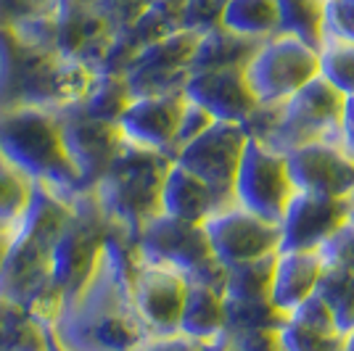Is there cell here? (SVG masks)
<instances>
[{
	"label": "cell",
	"mask_w": 354,
	"mask_h": 351,
	"mask_svg": "<svg viewBox=\"0 0 354 351\" xmlns=\"http://www.w3.org/2000/svg\"><path fill=\"white\" fill-rule=\"evenodd\" d=\"M93 77L95 72L85 64L0 27V111L21 106L69 108L85 98Z\"/></svg>",
	"instance_id": "cell-1"
},
{
	"label": "cell",
	"mask_w": 354,
	"mask_h": 351,
	"mask_svg": "<svg viewBox=\"0 0 354 351\" xmlns=\"http://www.w3.org/2000/svg\"><path fill=\"white\" fill-rule=\"evenodd\" d=\"M0 159L66 201L88 193L64 148L59 111L53 108L21 106L0 111Z\"/></svg>",
	"instance_id": "cell-2"
},
{
	"label": "cell",
	"mask_w": 354,
	"mask_h": 351,
	"mask_svg": "<svg viewBox=\"0 0 354 351\" xmlns=\"http://www.w3.org/2000/svg\"><path fill=\"white\" fill-rule=\"evenodd\" d=\"M169 161L159 151H148L122 137L109 169L90 191L106 220L135 238L151 217L159 214L162 180Z\"/></svg>",
	"instance_id": "cell-3"
},
{
	"label": "cell",
	"mask_w": 354,
	"mask_h": 351,
	"mask_svg": "<svg viewBox=\"0 0 354 351\" xmlns=\"http://www.w3.org/2000/svg\"><path fill=\"white\" fill-rule=\"evenodd\" d=\"M133 240L143 262L175 269L188 283H207L222 291L225 267L214 259L201 225L156 214L135 233Z\"/></svg>",
	"instance_id": "cell-4"
},
{
	"label": "cell",
	"mask_w": 354,
	"mask_h": 351,
	"mask_svg": "<svg viewBox=\"0 0 354 351\" xmlns=\"http://www.w3.org/2000/svg\"><path fill=\"white\" fill-rule=\"evenodd\" d=\"M344 95L320 74L312 77L304 88H299L278 106H270V122L259 135L275 151H291L312 140H336Z\"/></svg>",
	"instance_id": "cell-5"
},
{
	"label": "cell",
	"mask_w": 354,
	"mask_h": 351,
	"mask_svg": "<svg viewBox=\"0 0 354 351\" xmlns=\"http://www.w3.org/2000/svg\"><path fill=\"white\" fill-rule=\"evenodd\" d=\"M317 74V48L283 32L262 40L249 64L243 66V77L259 106H278Z\"/></svg>",
	"instance_id": "cell-6"
},
{
	"label": "cell",
	"mask_w": 354,
	"mask_h": 351,
	"mask_svg": "<svg viewBox=\"0 0 354 351\" xmlns=\"http://www.w3.org/2000/svg\"><path fill=\"white\" fill-rule=\"evenodd\" d=\"M291 196L294 185L288 177L286 156L267 146L265 140L249 135L233 177V204L278 225Z\"/></svg>",
	"instance_id": "cell-7"
},
{
	"label": "cell",
	"mask_w": 354,
	"mask_h": 351,
	"mask_svg": "<svg viewBox=\"0 0 354 351\" xmlns=\"http://www.w3.org/2000/svg\"><path fill=\"white\" fill-rule=\"evenodd\" d=\"M209 249L222 267L270 256L281 246V230L275 222L251 214L238 204L222 206L209 220L201 222Z\"/></svg>",
	"instance_id": "cell-8"
},
{
	"label": "cell",
	"mask_w": 354,
	"mask_h": 351,
	"mask_svg": "<svg viewBox=\"0 0 354 351\" xmlns=\"http://www.w3.org/2000/svg\"><path fill=\"white\" fill-rule=\"evenodd\" d=\"M246 140H249V132L243 124L212 122L198 137L177 148L172 161L185 167L196 177H201L222 196L233 198V177H236Z\"/></svg>",
	"instance_id": "cell-9"
},
{
	"label": "cell",
	"mask_w": 354,
	"mask_h": 351,
	"mask_svg": "<svg viewBox=\"0 0 354 351\" xmlns=\"http://www.w3.org/2000/svg\"><path fill=\"white\" fill-rule=\"evenodd\" d=\"M59 122L64 148L72 159L74 169L80 172L85 191H93L122 146V132L111 122L88 117L77 103L69 108H61Z\"/></svg>",
	"instance_id": "cell-10"
},
{
	"label": "cell",
	"mask_w": 354,
	"mask_h": 351,
	"mask_svg": "<svg viewBox=\"0 0 354 351\" xmlns=\"http://www.w3.org/2000/svg\"><path fill=\"white\" fill-rule=\"evenodd\" d=\"M188 291V280L159 264L140 259L130 285V301L151 338L177 333V322Z\"/></svg>",
	"instance_id": "cell-11"
},
{
	"label": "cell",
	"mask_w": 354,
	"mask_h": 351,
	"mask_svg": "<svg viewBox=\"0 0 354 351\" xmlns=\"http://www.w3.org/2000/svg\"><path fill=\"white\" fill-rule=\"evenodd\" d=\"M346 220V198L294 191L283 209V217L278 220V251H317L325 243V238H330Z\"/></svg>",
	"instance_id": "cell-12"
},
{
	"label": "cell",
	"mask_w": 354,
	"mask_h": 351,
	"mask_svg": "<svg viewBox=\"0 0 354 351\" xmlns=\"http://www.w3.org/2000/svg\"><path fill=\"white\" fill-rule=\"evenodd\" d=\"M283 156L294 191L346 198L354 188V161L344 153L339 140H312Z\"/></svg>",
	"instance_id": "cell-13"
},
{
	"label": "cell",
	"mask_w": 354,
	"mask_h": 351,
	"mask_svg": "<svg viewBox=\"0 0 354 351\" xmlns=\"http://www.w3.org/2000/svg\"><path fill=\"white\" fill-rule=\"evenodd\" d=\"M185 106L183 93L164 95H138L117 119V127L127 143H135L148 151H159L172 159L177 122Z\"/></svg>",
	"instance_id": "cell-14"
},
{
	"label": "cell",
	"mask_w": 354,
	"mask_h": 351,
	"mask_svg": "<svg viewBox=\"0 0 354 351\" xmlns=\"http://www.w3.org/2000/svg\"><path fill=\"white\" fill-rule=\"evenodd\" d=\"M183 95L198 103L214 122L246 124L259 103L251 93L243 69H204L188 72L183 85Z\"/></svg>",
	"instance_id": "cell-15"
},
{
	"label": "cell",
	"mask_w": 354,
	"mask_h": 351,
	"mask_svg": "<svg viewBox=\"0 0 354 351\" xmlns=\"http://www.w3.org/2000/svg\"><path fill=\"white\" fill-rule=\"evenodd\" d=\"M281 351H341L344 333L336 328V320L325 301L312 293L296 309L283 314V322L275 330Z\"/></svg>",
	"instance_id": "cell-16"
},
{
	"label": "cell",
	"mask_w": 354,
	"mask_h": 351,
	"mask_svg": "<svg viewBox=\"0 0 354 351\" xmlns=\"http://www.w3.org/2000/svg\"><path fill=\"white\" fill-rule=\"evenodd\" d=\"M233 204V198L214 191L201 177L188 172L177 161H169L167 175L162 180V196H159V214L175 217L183 222H196L201 225L209 220L222 206Z\"/></svg>",
	"instance_id": "cell-17"
},
{
	"label": "cell",
	"mask_w": 354,
	"mask_h": 351,
	"mask_svg": "<svg viewBox=\"0 0 354 351\" xmlns=\"http://www.w3.org/2000/svg\"><path fill=\"white\" fill-rule=\"evenodd\" d=\"M320 254L317 251H275L270 301L281 314H288L304 298H310L320 280Z\"/></svg>",
	"instance_id": "cell-18"
},
{
	"label": "cell",
	"mask_w": 354,
	"mask_h": 351,
	"mask_svg": "<svg viewBox=\"0 0 354 351\" xmlns=\"http://www.w3.org/2000/svg\"><path fill=\"white\" fill-rule=\"evenodd\" d=\"M177 333L198 343H212L225 333V304L220 288L207 283H188Z\"/></svg>",
	"instance_id": "cell-19"
},
{
	"label": "cell",
	"mask_w": 354,
	"mask_h": 351,
	"mask_svg": "<svg viewBox=\"0 0 354 351\" xmlns=\"http://www.w3.org/2000/svg\"><path fill=\"white\" fill-rule=\"evenodd\" d=\"M262 40H251L243 35L214 27V30L198 35L193 48L188 72H204V69H243L254 50Z\"/></svg>",
	"instance_id": "cell-20"
},
{
	"label": "cell",
	"mask_w": 354,
	"mask_h": 351,
	"mask_svg": "<svg viewBox=\"0 0 354 351\" xmlns=\"http://www.w3.org/2000/svg\"><path fill=\"white\" fill-rule=\"evenodd\" d=\"M50 328L21 304L0 296V351H48Z\"/></svg>",
	"instance_id": "cell-21"
},
{
	"label": "cell",
	"mask_w": 354,
	"mask_h": 351,
	"mask_svg": "<svg viewBox=\"0 0 354 351\" xmlns=\"http://www.w3.org/2000/svg\"><path fill=\"white\" fill-rule=\"evenodd\" d=\"M315 293L325 301V307L330 309L336 328L341 333H352L354 330V267L352 264H333L323 262L320 280Z\"/></svg>",
	"instance_id": "cell-22"
},
{
	"label": "cell",
	"mask_w": 354,
	"mask_h": 351,
	"mask_svg": "<svg viewBox=\"0 0 354 351\" xmlns=\"http://www.w3.org/2000/svg\"><path fill=\"white\" fill-rule=\"evenodd\" d=\"M220 27L251 40H267L278 35V6L275 0H225Z\"/></svg>",
	"instance_id": "cell-23"
},
{
	"label": "cell",
	"mask_w": 354,
	"mask_h": 351,
	"mask_svg": "<svg viewBox=\"0 0 354 351\" xmlns=\"http://www.w3.org/2000/svg\"><path fill=\"white\" fill-rule=\"evenodd\" d=\"M272 264H275V254L225 267L222 296H225V298H238V301H259V298H270Z\"/></svg>",
	"instance_id": "cell-24"
},
{
	"label": "cell",
	"mask_w": 354,
	"mask_h": 351,
	"mask_svg": "<svg viewBox=\"0 0 354 351\" xmlns=\"http://www.w3.org/2000/svg\"><path fill=\"white\" fill-rule=\"evenodd\" d=\"M130 101H133V93H130L124 74H95L85 98L77 106L88 117L117 124V119L122 117V111L127 108Z\"/></svg>",
	"instance_id": "cell-25"
},
{
	"label": "cell",
	"mask_w": 354,
	"mask_h": 351,
	"mask_svg": "<svg viewBox=\"0 0 354 351\" xmlns=\"http://www.w3.org/2000/svg\"><path fill=\"white\" fill-rule=\"evenodd\" d=\"M278 6V32L294 35L312 48L323 45V0H275Z\"/></svg>",
	"instance_id": "cell-26"
},
{
	"label": "cell",
	"mask_w": 354,
	"mask_h": 351,
	"mask_svg": "<svg viewBox=\"0 0 354 351\" xmlns=\"http://www.w3.org/2000/svg\"><path fill=\"white\" fill-rule=\"evenodd\" d=\"M225 330H275L283 322V314L272 307L270 298L259 301H238L225 298Z\"/></svg>",
	"instance_id": "cell-27"
},
{
	"label": "cell",
	"mask_w": 354,
	"mask_h": 351,
	"mask_svg": "<svg viewBox=\"0 0 354 351\" xmlns=\"http://www.w3.org/2000/svg\"><path fill=\"white\" fill-rule=\"evenodd\" d=\"M320 77L328 79L341 95H354V45L339 40H323L317 48Z\"/></svg>",
	"instance_id": "cell-28"
},
{
	"label": "cell",
	"mask_w": 354,
	"mask_h": 351,
	"mask_svg": "<svg viewBox=\"0 0 354 351\" xmlns=\"http://www.w3.org/2000/svg\"><path fill=\"white\" fill-rule=\"evenodd\" d=\"M35 193V182L0 159V225H19Z\"/></svg>",
	"instance_id": "cell-29"
},
{
	"label": "cell",
	"mask_w": 354,
	"mask_h": 351,
	"mask_svg": "<svg viewBox=\"0 0 354 351\" xmlns=\"http://www.w3.org/2000/svg\"><path fill=\"white\" fill-rule=\"evenodd\" d=\"M278 330V328H275ZM275 330H225L207 343L209 351H281Z\"/></svg>",
	"instance_id": "cell-30"
},
{
	"label": "cell",
	"mask_w": 354,
	"mask_h": 351,
	"mask_svg": "<svg viewBox=\"0 0 354 351\" xmlns=\"http://www.w3.org/2000/svg\"><path fill=\"white\" fill-rule=\"evenodd\" d=\"M323 40L354 45V0H328L323 14Z\"/></svg>",
	"instance_id": "cell-31"
},
{
	"label": "cell",
	"mask_w": 354,
	"mask_h": 351,
	"mask_svg": "<svg viewBox=\"0 0 354 351\" xmlns=\"http://www.w3.org/2000/svg\"><path fill=\"white\" fill-rule=\"evenodd\" d=\"M222 8H225V0H185L180 30L204 35V32L220 27Z\"/></svg>",
	"instance_id": "cell-32"
},
{
	"label": "cell",
	"mask_w": 354,
	"mask_h": 351,
	"mask_svg": "<svg viewBox=\"0 0 354 351\" xmlns=\"http://www.w3.org/2000/svg\"><path fill=\"white\" fill-rule=\"evenodd\" d=\"M214 119L209 117V111H204L198 103H193L185 98V106H183V114H180V122H177V132H175V148H172V156H175L177 148H183L185 143H191L193 137H198L201 132L207 130Z\"/></svg>",
	"instance_id": "cell-33"
},
{
	"label": "cell",
	"mask_w": 354,
	"mask_h": 351,
	"mask_svg": "<svg viewBox=\"0 0 354 351\" xmlns=\"http://www.w3.org/2000/svg\"><path fill=\"white\" fill-rule=\"evenodd\" d=\"M53 11V0H0V27H16Z\"/></svg>",
	"instance_id": "cell-34"
},
{
	"label": "cell",
	"mask_w": 354,
	"mask_h": 351,
	"mask_svg": "<svg viewBox=\"0 0 354 351\" xmlns=\"http://www.w3.org/2000/svg\"><path fill=\"white\" fill-rule=\"evenodd\" d=\"M151 0H104L101 3V14L111 24V30H124L127 24H133L138 16L148 8Z\"/></svg>",
	"instance_id": "cell-35"
},
{
	"label": "cell",
	"mask_w": 354,
	"mask_h": 351,
	"mask_svg": "<svg viewBox=\"0 0 354 351\" xmlns=\"http://www.w3.org/2000/svg\"><path fill=\"white\" fill-rule=\"evenodd\" d=\"M339 146L344 153L354 161V95H346L341 103V117H339V135H336Z\"/></svg>",
	"instance_id": "cell-36"
},
{
	"label": "cell",
	"mask_w": 354,
	"mask_h": 351,
	"mask_svg": "<svg viewBox=\"0 0 354 351\" xmlns=\"http://www.w3.org/2000/svg\"><path fill=\"white\" fill-rule=\"evenodd\" d=\"M140 351H209V349H207V343H198V341H193V338L172 333V336L148 338L146 346Z\"/></svg>",
	"instance_id": "cell-37"
},
{
	"label": "cell",
	"mask_w": 354,
	"mask_h": 351,
	"mask_svg": "<svg viewBox=\"0 0 354 351\" xmlns=\"http://www.w3.org/2000/svg\"><path fill=\"white\" fill-rule=\"evenodd\" d=\"M14 233L16 225H0V272H3V264H6V256H8V249H11Z\"/></svg>",
	"instance_id": "cell-38"
},
{
	"label": "cell",
	"mask_w": 354,
	"mask_h": 351,
	"mask_svg": "<svg viewBox=\"0 0 354 351\" xmlns=\"http://www.w3.org/2000/svg\"><path fill=\"white\" fill-rule=\"evenodd\" d=\"M346 206H349V220L346 222H352L354 225V188L349 191V196H346Z\"/></svg>",
	"instance_id": "cell-39"
},
{
	"label": "cell",
	"mask_w": 354,
	"mask_h": 351,
	"mask_svg": "<svg viewBox=\"0 0 354 351\" xmlns=\"http://www.w3.org/2000/svg\"><path fill=\"white\" fill-rule=\"evenodd\" d=\"M48 351H69V349H64L59 341H56V336L50 333V341H48Z\"/></svg>",
	"instance_id": "cell-40"
},
{
	"label": "cell",
	"mask_w": 354,
	"mask_h": 351,
	"mask_svg": "<svg viewBox=\"0 0 354 351\" xmlns=\"http://www.w3.org/2000/svg\"><path fill=\"white\" fill-rule=\"evenodd\" d=\"M341 351H354V330L352 333H346V338H344V349Z\"/></svg>",
	"instance_id": "cell-41"
},
{
	"label": "cell",
	"mask_w": 354,
	"mask_h": 351,
	"mask_svg": "<svg viewBox=\"0 0 354 351\" xmlns=\"http://www.w3.org/2000/svg\"><path fill=\"white\" fill-rule=\"evenodd\" d=\"M323 3H328V0H323Z\"/></svg>",
	"instance_id": "cell-42"
}]
</instances>
